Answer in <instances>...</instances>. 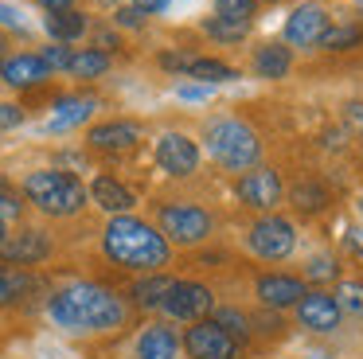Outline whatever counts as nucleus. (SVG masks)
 <instances>
[{"instance_id":"obj_13","label":"nucleus","mask_w":363,"mask_h":359,"mask_svg":"<svg viewBox=\"0 0 363 359\" xmlns=\"http://www.w3.org/2000/svg\"><path fill=\"white\" fill-rule=\"evenodd\" d=\"M48 62L40 59V55H4L0 59V78L9 86H16V90H28V86H40L43 78H48Z\"/></svg>"},{"instance_id":"obj_41","label":"nucleus","mask_w":363,"mask_h":359,"mask_svg":"<svg viewBox=\"0 0 363 359\" xmlns=\"http://www.w3.org/2000/svg\"><path fill=\"white\" fill-rule=\"evenodd\" d=\"M43 8H48V12H63V8H71L74 0H40Z\"/></svg>"},{"instance_id":"obj_30","label":"nucleus","mask_w":363,"mask_h":359,"mask_svg":"<svg viewBox=\"0 0 363 359\" xmlns=\"http://www.w3.org/2000/svg\"><path fill=\"white\" fill-rule=\"evenodd\" d=\"M215 8H219V16H227V20L250 23V16H254V0H215Z\"/></svg>"},{"instance_id":"obj_32","label":"nucleus","mask_w":363,"mask_h":359,"mask_svg":"<svg viewBox=\"0 0 363 359\" xmlns=\"http://www.w3.org/2000/svg\"><path fill=\"white\" fill-rule=\"evenodd\" d=\"M215 324H219L227 336H235V332H238V340H242V324H246V316H242V312H235V309H223L219 316H215Z\"/></svg>"},{"instance_id":"obj_31","label":"nucleus","mask_w":363,"mask_h":359,"mask_svg":"<svg viewBox=\"0 0 363 359\" xmlns=\"http://www.w3.org/2000/svg\"><path fill=\"white\" fill-rule=\"evenodd\" d=\"M40 59L48 62V70H67V62H71V47H67V43H51V47H43Z\"/></svg>"},{"instance_id":"obj_1","label":"nucleus","mask_w":363,"mask_h":359,"mask_svg":"<svg viewBox=\"0 0 363 359\" xmlns=\"http://www.w3.org/2000/svg\"><path fill=\"white\" fill-rule=\"evenodd\" d=\"M51 320L71 332H113L125 324V304L106 285H71L51 297Z\"/></svg>"},{"instance_id":"obj_24","label":"nucleus","mask_w":363,"mask_h":359,"mask_svg":"<svg viewBox=\"0 0 363 359\" xmlns=\"http://www.w3.org/2000/svg\"><path fill=\"white\" fill-rule=\"evenodd\" d=\"M184 74L199 78V82H230V78H238V70L227 67V62H219V59H191Z\"/></svg>"},{"instance_id":"obj_38","label":"nucleus","mask_w":363,"mask_h":359,"mask_svg":"<svg viewBox=\"0 0 363 359\" xmlns=\"http://www.w3.org/2000/svg\"><path fill=\"white\" fill-rule=\"evenodd\" d=\"M168 4H172V0H133V8H141L145 16H152V12H164Z\"/></svg>"},{"instance_id":"obj_33","label":"nucleus","mask_w":363,"mask_h":359,"mask_svg":"<svg viewBox=\"0 0 363 359\" xmlns=\"http://www.w3.org/2000/svg\"><path fill=\"white\" fill-rule=\"evenodd\" d=\"M113 23H118V28H141L145 12H141V8H133V4H125V8H118V12H113Z\"/></svg>"},{"instance_id":"obj_28","label":"nucleus","mask_w":363,"mask_h":359,"mask_svg":"<svg viewBox=\"0 0 363 359\" xmlns=\"http://www.w3.org/2000/svg\"><path fill=\"white\" fill-rule=\"evenodd\" d=\"M172 289V277H145L133 285V301L145 304V309H157L160 301H164V293Z\"/></svg>"},{"instance_id":"obj_35","label":"nucleus","mask_w":363,"mask_h":359,"mask_svg":"<svg viewBox=\"0 0 363 359\" xmlns=\"http://www.w3.org/2000/svg\"><path fill=\"white\" fill-rule=\"evenodd\" d=\"M328 277H336V262L313 258V262H308V281H328Z\"/></svg>"},{"instance_id":"obj_43","label":"nucleus","mask_w":363,"mask_h":359,"mask_svg":"<svg viewBox=\"0 0 363 359\" xmlns=\"http://www.w3.org/2000/svg\"><path fill=\"white\" fill-rule=\"evenodd\" d=\"M0 55H4V39H0Z\"/></svg>"},{"instance_id":"obj_11","label":"nucleus","mask_w":363,"mask_h":359,"mask_svg":"<svg viewBox=\"0 0 363 359\" xmlns=\"http://www.w3.org/2000/svg\"><path fill=\"white\" fill-rule=\"evenodd\" d=\"M324 28H328V12L320 4H301L285 16V39L297 47H313Z\"/></svg>"},{"instance_id":"obj_8","label":"nucleus","mask_w":363,"mask_h":359,"mask_svg":"<svg viewBox=\"0 0 363 359\" xmlns=\"http://www.w3.org/2000/svg\"><path fill=\"white\" fill-rule=\"evenodd\" d=\"M293 242H297L293 226L285 219H274V215L254 223V231H250V250L258 258H266V262H277V258L293 254Z\"/></svg>"},{"instance_id":"obj_18","label":"nucleus","mask_w":363,"mask_h":359,"mask_svg":"<svg viewBox=\"0 0 363 359\" xmlns=\"http://www.w3.org/2000/svg\"><path fill=\"white\" fill-rule=\"evenodd\" d=\"M176 348H180V340H176V332L168 324H152L141 332V340H137V359H176Z\"/></svg>"},{"instance_id":"obj_23","label":"nucleus","mask_w":363,"mask_h":359,"mask_svg":"<svg viewBox=\"0 0 363 359\" xmlns=\"http://www.w3.org/2000/svg\"><path fill=\"white\" fill-rule=\"evenodd\" d=\"M359 43H363L359 23H332V28H324L320 39H316V47H324V51H347V47H359Z\"/></svg>"},{"instance_id":"obj_9","label":"nucleus","mask_w":363,"mask_h":359,"mask_svg":"<svg viewBox=\"0 0 363 359\" xmlns=\"http://www.w3.org/2000/svg\"><path fill=\"white\" fill-rule=\"evenodd\" d=\"M157 164L168 176H191L196 164H199L196 140H188L184 133H164V137L157 140Z\"/></svg>"},{"instance_id":"obj_15","label":"nucleus","mask_w":363,"mask_h":359,"mask_svg":"<svg viewBox=\"0 0 363 359\" xmlns=\"http://www.w3.org/2000/svg\"><path fill=\"white\" fill-rule=\"evenodd\" d=\"M258 297L269 309H285V304H297L305 297V285L289 273H266V277H258Z\"/></svg>"},{"instance_id":"obj_39","label":"nucleus","mask_w":363,"mask_h":359,"mask_svg":"<svg viewBox=\"0 0 363 359\" xmlns=\"http://www.w3.org/2000/svg\"><path fill=\"white\" fill-rule=\"evenodd\" d=\"M347 121H352V129L363 133V106L355 101V106H347Z\"/></svg>"},{"instance_id":"obj_17","label":"nucleus","mask_w":363,"mask_h":359,"mask_svg":"<svg viewBox=\"0 0 363 359\" xmlns=\"http://www.w3.org/2000/svg\"><path fill=\"white\" fill-rule=\"evenodd\" d=\"M90 199H94L102 211H110V215H125V211L137 203L133 192H129L125 184H118L113 176H98L94 184H90Z\"/></svg>"},{"instance_id":"obj_14","label":"nucleus","mask_w":363,"mask_h":359,"mask_svg":"<svg viewBox=\"0 0 363 359\" xmlns=\"http://www.w3.org/2000/svg\"><path fill=\"white\" fill-rule=\"evenodd\" d=\"M297 316H301V324L313 328V332H332V328H340V309L328 293H305L297 301Z\"/></svg>"},{"instance_id":"obj_10","label":"nucleus","mask_w":363,"mask_h":359,"mask_svg":"<svg viewBox=\"0 0 363 359\" xmlns=\"http://www.w3.org/2000/svg\"><path fill=\"white\" fill-rule=\"evenodd\" d=\"M238 199L250 203L258 211H269L277 199H281V180H277L274 168H254L238 180Z\"/></svg>"},{"instance_id":"obj_42","label":"nucleus","mask_w":363,"mask_h":359,"mask_svg":"<svg viewBox=\"0 0 363 359\" xmlns=\"http://www.w3.org/2000/svg\"><path fill=\"white\" fill-rule=\"evenodd\" d=\"M4 238H9V231H4V219H0V242H4Z\"/></svg>"},{"instance_id":"obj_21","label":"nucleus","mask_w":363,"mask_h":359,"mask_svg":"<svg viewBox=\"0 0 363 359\" xmlns=\"http://www.w3.org/2000/svg\"><path fill=\"white\" fill-rule=\"evenodd\" d=\"M94 106H98V101L94 98H63V101H59V114L55 117H51V125H48V129H55V133H63V129H71V125H79V121H86V117L90 114H94Z\"/></svg>"},{"instance_id":"obj_25","label":"nucleus","mask_w":363,"mask_h":359,"mask_svg":"<svg viewBox=\"0 0 363 359\" xmlns=\"http://www.w3.org/2000/svg\"><path fill=\"white\" fill-rule=\"evenodd\" d=\"M32 289H35V277H28V273H20V270H0V309L20 301V297L32 293Z\"/></svg>"},{"instance_id":"obj_45","label":"nucleus","mask_w":363,"mask_h":359,"mask_svg":"<svg viewBox=\"0 0 363 359\" xmlns=\"http://www.w3.org/2000/svg\"><path fill=\"white\" fill-rule=\"evenodd\" d=\"M359 207H363V203H359Z\"/></svg>"},{"instance_id":"obj_34","label":"nucleus","mask_w":363,"mask_h":359,"mask_svg":"<svg viewBox=\"0 0 363 359\" xmlns=\"http://www.w3.org/2000/svg\"><path fill=\"white\" fill-rule=\"evenodd\" d=\"M20 121H24V109L16 101H0V129H16Z\"/></svg>"},{"instance_id":"obj_2","label":"nucleus","mask_w":363,"mask_h":359,"mask_svg":"<svg viewBox=\"0 0 363 359\" xmlns=\"http://www.w3.org/2000/svg\"><path fill=\"white\" fill-rule=\"evenodd\" d=\"M102 242L106 254L125 270H157L168 262V238L133 215H113Z\"/></svg>"},{"instance_id":"obj_29","label":"nucleus","mask_w":363,"mask_h":359,"mask_svg":"<svg viewBox=\"0 0 363 359\" xmlns=\"http://www.w3.org/2000/svg\"><path fill=\"white\" fill-rule=\"evenodd\" d=\"M328 203V192L320 184H297L293 187V207L297 211H320Z\"/></svg>"},{"instance_id":"obj_20","label":"nucleus","mask_w":363,"mask_h":359,"mask_svg":"<svg viewBox=\"0 0 363 359\" xmlns=\"http://www.w3.org/2000/svg\"><path fill=\"white\" fill-rule=\"evenodd\" d=\"M289 67H293V55H289V47H281V43H266V47H258V55H254L258 78H285Z\"/></svg>"},{"instance_id":"obj_12","label":"nucleus","mask_w":363,"mask_h":359,"mask_svg":"<svg viewBox=\"0 0 363 359\" xmlns=\"http://www.w3.org/2000/svg\"><path fill=\"white\" fill-rule=\"evenodd\" d=\"M48 254H51V242H48V234H40V231H20V234H12V238L0 242V258L12 262V265L43 262Z\"/></svg>"},{"instance_id":"obj_5","label":"nucleus","mask_w":363,"mask_h":359,"mask_svg":"<svg viewBox=\"0 0 363 359\" xmlns=\"http://www.w3.org/2000/svg\"><path fill=\"white\" fill-rule=\"evenodd\" d=\"M160 234L180 246H196L211 234V215L191 203H164L160 207Z\"/></svg>"},{"instance_id":"obj_22","label":"nucleus","mask_w":363,"mask_h":359,"mask_svg":"<svg viewBox=\"0 0 363 359\" xmlns=\"http://www.w3.org/2000/svg\"><path fill=\"white\" fill-rule=\"evenodd\" d=\"M74 78H102L110 70V55L98 51V47H86V51H71V62H67Z\"/></svg>"},{"instance_id":"obj_6","label":"nucleus","mask_w":363,"mask_h":359,"mask_svg":"<svg viewBox=\"0 0 363 359\" xmlns=\"http://www.w3.org/2000/svg\"><path fill=\"white\" fill-rule=\"evenodd\" d=\"M184 348L191 359H238V340L223 332L215 320H196L184 336Z\"/></svg>"},{"instance_id":"obj_40","label":"nucleus","mask_w":363,"mask_h":359,"mask_svg":"<svg viewBox=\"0 0 363 359\" xmlns=\"http://www.w3.org/2000/svg\"><path fill=\"white\" fill-rule=\"evenodd\" d=\"M180 98L199 101V98H207V86H184V90H180Z\"/></svg>"},{"instance_id":"obj_26","label":"nucleus","mask_w":363,"mask_h":359,"mask_svg":"<svg viewBox=\"0 0 363 359\" xmlns=\"http://www.w3.org/2000/svg\"><path fill=\"white\" fill-rule=\"evenodd\" d=\"M203 31L211 39H219V43H238V39H246L250 23L246 20H227V16H211V20H203Z\"/></svg>"},{"instance_id":"obj_3","label":"nucleus","mask_w":363,"mask_h":359,"mask_svg":"<svg viewBox=\"0 0 363 359\" xmlns=\"http://www.w3.org/2000/svg\"><path fill=\"white\" fill-rule=\"evenodd\" d=\"M24 195H28V203H35V207L43 211V215H74V211L86 207V187L74 176L55 172V168L32 172V176L24 180Z\"/></svg>"},{"instance_id":"obj_37","label":"nucleus","mask_w":363,"mask_h":359,"mask_svg":"<svg viewBox=\"0 0 363 359\" xmlns=\"http://www.w3.org/2000/svg\"><path fill=\"white\" fill-rule=\"evenodd\" d=\"M0 23H4V28H20L24 20H20V12L12 4H0Z\"/></svg>"},{"instance_id":"obj_19","label":"nucleus","mask_w":363,"mask_h":359,"mask_svg":"<svg viewBox=\"0 0 363 359\" xmlns=\"http://www.w3.org/2000/svg\"><path fill=\"white\" fill-rule=\"evenodd\" d=\"M43 28H48V35L55 39V43H74V39H82V31H86V16L74 12V8H63V12H48Z\"/></svg>"},{"instance_id":"obj_4","label":"nucleus","mask_w":363,"mask_h":359,"mask_svg":"<svg viewBox=\"0 0 363 359\" xmlns=\"http://www.w3.org/2000/svg\"><path fill=\"white\" fill-rule=\"evenodd\" d=\"M207 153H211L223 168L242 172L258 160L262 140H258V133L242 121H215L211 129H207Z\"/></svg>"},{"instance_id":"obj_7","label":"nucleus","mask_w":363,"mask_h":359,"mask_svg":"<svg viewBox=\"0 0 363 359\" xmlns=\"http://www.w3.org/2000/svg\"><path fill=\"white\" fill-rule=\"evenodd\" d=\"M160 309L172 320H199L211 309V289L199 285V281H172V289L164 293Z\"/></svg>"},{"instance_id":"obj_27","label":"nucleus","mask_w":363,"mask_h":359,"mask_svg":"<svg viewBox=\"0 0 363 359\" xmlns=\"http://www.w3.org/2000/svg\"><path fill=\"white\" fill-rule=\"evenodd\" d=\"M332 301H336L340 316H363V281H340V289L332 293Z\"/></svg>"},{"instance_id":"obj_16","label":"nucleus","mask_w":363,"mask_h":359,"mask_svg":"<svg viewBox=\"0 0 363 359\" xmlns=\"http://www.w3.org/2000/svg\"><path fill=\"white\" fill-rule=\"evenodd\" d=\"M141 140V125L137 121H106L90 129V145L102 148V153H121V148H133Z\"/></svg>"},{"instance_id":"obj_36","label":"nucleus","mask_w":363,"mask_h":359,"mask_svg":"<svg viewBox=\"0 0 363 359\" xmlns=\"http://www.w3.org/2000/svg\"><path fill=\"white\" fill-rule=\"evenodd\" d=\"M4 215H9V219L20 215V199L9 192V187H0V219H4Z\"/></svg>"},{"instance_id":"obj_44","label":"nucleus","mask_w":363,"mask_h":359,"mask_svg":"<svg viewBox=\"0 0 363 359\" xmlns=\"http://www.w3.org/2000/svg\"><path fill=\"white\" fill-rule=\"evenodd\" d=\"M313 359H324V355H313Z\"/></svg>"}]
</instances>
